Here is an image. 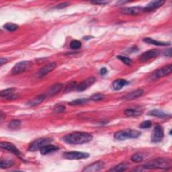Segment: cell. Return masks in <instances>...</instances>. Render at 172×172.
Segmentation results:
<instances>
[{"label":"cell","mask_w":172,"mask_h":172,"mask_svg":"<svg viewBox=\"0 0 172 172\" xmlns=\"http://www.w3.org/2000/svg\"><path fill=\"white\" fill-rule=\"evenodd\" d=\"M92 135L84 132H75L68 134L63 137L65 142L70 145H81L89 142L92 140Z\"/></svg>","instance_id":"1"},{"label":"cell","mask_w":172,"mask_h":172,"mask_svg":"<svg viewBox=\"0 0 172 172\" xmlns=\"http://www.w3.org/2000/svg\"><path fill=\"white\" fill-rule=\"evenodd\" d=\"M142 167L146 170H153V169H162L167 170L171 167V161L168 159L163 158H157L153 159L152 161L146 163Z\"/></svg>","instance_id":"2"},{"label":"cell","mask_w":172,"mask_h":172,"mask_svg":"<svg viewBox=\"0 0 172 172\" xmlns=\"http://www.w3.org/2000/svg\"><path fill=\"white\" fill-rule=\"evenodd\" d=\"M141 135V132L136 130L127 129L124 131H120L114 134V138L119 141H124L126 139L137 138Z\"/></svg>","instance_id":"3"},{"label":"cell","mask_w":172,"mask_h":172,"mask_svg":"<svg viewBox=\"0 0 172 172\" xmlns=\"http://www.w3.org/2000/svg\"><path fill=\"white\" fill-rule=\"evenodd\" d=\"M172 72V65L171 64H169L166 66H164L163 67L157 69L151 74V79L152 80H156L157 79L161 78L163 77L167 76Z\"/></svg>","instance_id":"4"},{"label":"cell","mask_w":172,"mask_h":172,"mask_svg":"<svg viewBox=\"0 0 172 172\" xmlns=\"http://www.w3.org/2000/svg\"><path fill=\"white\" fill-rule=\"evenodd\" d=\"M51 142L52 139L51 138H39V139H36L32 142L29 146L28 150L30 151H36L38 150H40V149L43 147L44 146L51 144Z\"/></svg>","instance_id":"5"},{"label":"cell","mask_w":172,"mask_h":172,"mask_svg":"<svg viewBox=\"0 0 172 172\" xmlns=\"http://www.w3.org/2000/svg\"><path fill=\"white\" fill-rule=\"evenodd\" d=\"M32 65V63L29 61H20L16 63L12 69V73L13 75H18L26 71Z\"/></svg>","instance_id":"6"},{"label":"cell","mask_w":172,"mask_h":172,"mask_svg":"<svg viewBox=\"0 0 172 172\" xmlns=\"http://www.w3.org/2000/svg\"><path fill=\"white\" fill-rule=\"evenodd\" d=\"M63 158L67 159H70V160H78V159H83L88 158L90 155L87 153L78 152V151H71L64 153Z\"/></svg>","instance_id":"7"},{"label":"cell","mask_w":172,"mask_h":172,"mask_svg":"<svg viewBox=\"0 0 172 172\" xmlns=\"http://www.w3.org/2000/svg\"><path fill=\"white\" fill-rule=\"evenodd\" d=\"M164 137V132L161 125L157 124L155 126L151 135V141L153 142H159L162 141Z\"/></svg>","instance_id":"8"},{"label":"cell","mask_w":172,"mask_h":172,"mask_svg":"<svg viewBox=\"0 0 172 172\" xmlns=\"http://www.w3.org/2000/svg\"><path fill=\"white\" fill-rule=\"evenodd\" d=\"M159 54H160V51H159V50H149V51L142 53L139 56V57H138V59L141 62H146L150 59H151V58L158 57Z\"/></svg>","instance_id":"9"},{"label":"cell","mask_w":172,"mask_h":172,"mask_svg":"<svg viewBox=\"0 0 172 172\" xmlns=\"http://www.w3.org/2000/svg\"><path fill=\"white\" fill-rule=\"evenodd\" d=\"M143 11V7L142 6H132L129 7H124L121 10V13L126 15H131V16H136L138 15Z\"/></svg>","instance_id":"10"},{"label":"cell","mask_w":172,"mask_h":172,"mask_svg":"<svg viewBox=\"0 0 172 172\" xmlns=\"http://www.w3.org/2000/svg\"><path fill=\"white\" fill-rule=\"evenodd\" d=\"M57 67V63L54 62L50 63L44 66L43 67H42L39 71L37 72L36 76L39 78H41L44 76H45L46 75L49 73L50 72H51L53 70L56 68Z\"/></svg>","instance_id":"11"},{"label":"cell","mask_w":172,"mask_h":172,"mask_svg":"<svg viewBox=\"0 0 172 172\" xmlns=\"http://www.w3.org/2000/svg\"><path fill=\"white\" fill-rule=\"evenodd\" d=\"M0 147L3 149H6L8 151L13 153L14 154L17 155L18 157L22 158V155H21L20 151L16 147V146L12 143L8 142H1L0 143Z\"/></svg>","instance_id":"12"},{"label":"cell","mask_w":172,"mask_h":172,"mask_svg":"<svg viewBox=\"0 0 172 172\" xmlns=\"http://www.w3.org/2000/svg\"><path fill=\"white\" fill-rule=\"evenodd\" d=\"M95 82V78L94 77H90L86 80L82 81L81 83L77 86L76 90L78 91H83L87 89L88 87H90L91 86H92Z\"/></svg>","instance_id":"13"},{"label":"cell","mask_w":172,"mask_h":172,"mask_svg":"<svg viewBox=\"0 0 172 172\" xmlns=\"http://www.w3.org/2000/svg\"><path fill=\"white\" fill-rule=\"evenodd\" d=\"M165 2L163 1V0H154V1L151 2L149 4H147L146 6L143 7V11L147 12L157 9V8L162 6Z\"/></svg>","instance_id":"14"},{"label":"cell","mask_w":172,"mask_h":172,"mask_svg":"<svg viewBox=\"0 0 172 172\" xmlns=\"http://www.w3.org/2000/svg\"><path fill=\"white\" fill-rule=\"evenodd\" d=\"M104 166V163L103 161H96L92 164L86 167L83 170V171L86 172H96L101 170Z\"/></svg>","instance_id":"15"},{"label":"cell","mask_w":172,"mask_h":172,"mask_svg":"<svg viewBox=\"0 0 172 172\" xmlns=\"http://www.w3.org/2000/svg\"><path fill=\"white\" fill-rule=\"evenodd\" d=\"M63 87V85L62 83H56V84H54L50 87L44 94L47 96V98L51 97V96L57 94L58 93H59L62 90Z\"/></svg>","instance_id":"16"},{"label":"cell","mask_w":172,"mask_h":172,"mask_svg":"<svg viewBox=\"0 0 172 172\" xmlns=\"http://www.w3.org/2000/svg\"><path fill=\"white\" fill-rule=\"evenodd\" d=\"M143 93H144V91L142 89H137L135 91L130 92V93L124 95V99L126 100H131L136 99L137 98L141 97V96L143 94Z\"/></svg>","instance_id":"17"},{"label":"cell","mask_w":172,"mask_h":172,"mask_svg":"<svg viewBox=\"0 0 172 172\" xmlns=\"http://www.w3.org/2000/svg\"><path fill=\"white\" fill-rule=\"evenodd\" d=\"M124 114L128 117H137L142 114V110L141 108L139 109L138 108H128L124 111Z\"/></svg>","instance_id":"18"},{"label":"cell","mask_w":172,"mask_h":172,"mask_svg":"<svg viewBox=\"0 0 172 172\" xmlns=\"http://www.w3.org/2000/svg\"><path fill=\"white\" fill-rule=\"evenodd\" d=\"M58 149V147H57L56 145L49 144L44 146L43 147H42L40 150V151L42 155H47L48 153H51L52 152L56 151Z\"/></svg>","instance_id":"19"},{"label":"cell","mask_w":172,"mask_h":172,"mask_svg":"<svg viewBox=\"0 0 172 172\" xmlns=\"http://www.w3.org/2000/svg\"><path fill=\"white\" fill-rule=\"evenodd\" d=\"M143 40L145 43H147V44H153L155 46H170L171 45L170 43H168V42H161V41H157L153 40L152 39H151V38H145L143 39Z\"/></svg>","instance_id":"20"},{"label":"cell","mask_w":172,"mask_h":172,"mask_svg":"<svg viewBox=\"0 0 172 172\" xmlns=\"http://www.w3.org/2000/svg\"><path fill=\"white\" fill-rule=\"evenodd\" d=\"M128 83L127 81L125 80V79H116L112 83V87L114 90H120L122 88L124 87Z\"/></svg>","instance_id":"21"},{"label":"cell","mask_w":172,"mask_h":172,"mask_svg":"<svg viewBox=\"0 0 172 172\" xmlns=\"http://www.w3.org/2000/svg\"><path fill=\"white\" fill-rule=\"evenodd\" d=\"M46 98H47V96L45 95V94H41L39 96H36L35 98L31 100V101L29 102L28 104L31 106H36V105L40 104L41 102H43Z\"/></svg>","instance_id":"22"},{"label":"cell","mask_w":172,"mask_h":172,"mask_svg":"<svg viewBox=\"0 0 172 172\" xmlns=\"http://www.w3.org/2000/svg\"><path fill=\"white\" fill-rule=\"evenodd\" d=\"M148 114L153 116L158 117V118H160V119H165V118H167V117H171V115H168L167 114H166V113L158 110H153L150 111Z\"/></svg>","instance_id":"23"},{"label":"cell","mask_w":172,"mask_h":172,"mask_svg":"<svg viewBox=\"0 0 172 172\" xmlns=\"http://www.w3.org/2000/svg\"><path fill=\"white\" fill-rule=\"evenodd\" d=\"M127 169V165L126 163H120V164H119L116 165L115 167H112V168L110 169L109 171H113V172H119V171H124Z\"/></svg>","instance_id":"24"},{"label":"cell","mask_w":172,"mask_h":172,"mask_svg":"<svg viewBox=\"0 0 172 172\" xmlns=\"http://www.w3.org/2000/svg\"><path fill=\"white\" fill-rule=\"evenodd\" d=\"M14 165V161L12 160H9V159H5L3 160L2 159L1 162H0V166H1L2 169H6L9 168Z\"/></svg>","instance_id":"25"},{"label":"cell","mask_w":172,"mask_h":172,"mask_svg":"<svg viewBox=\"0 0 172 172\" xmlns=\"http://www.w3.org/2000/svg\"><path fill=\"white\" fill-rule=\"evenodd\" d=\"M144 155L141 153H137L134 154L131 157V161L135 163H140L143 161Z\"/></svg>","instance_id":"26"},{"label":"cell","mask_w":172,"mask_h":172,"mask_svg":"<svg viewBox=\"0 0 172 172\" xmlns=\"http://www.w3.org/2000/svg\"><path fill=\"white\" fill-rule=\"evenodd\" d=\"M18 25L14 23H7L3 26V28L9 32H14L18 28Z\"/></svg>","instance_id":"27"},{"label":"cell","mask_w":172,"mask_h":172,"mask_svg":"<svg viewBox=\"0 0 172 172\" xmlns=\"http://www.w3.org/2000/svg\"><path fill=\"white\" fill-rule=\"evenodd\" d=\"M16 90V88H8V89L2 90L1 91V93H0V95H1V97L2 98H7V96L10 95L12 94H14V91Z\"/></svg>","instance_id":"28"},{"label":"cell","mask_w":172,"mask_h":172,"mask_svg":"<svg viewBox=\"0 0 172 172\" xmlns=\"http://www.w3.org/2000/svg\"><path fill=\"white\" fill-rule=\"evenodd\" d=\"M21 124V122L19 120H14L11 121L8 124V128L11 130L18 129Z\"/></svg>","instance_id":"29"},{"label":"cell","mask_w":172,"mask_h":172,"mask_svg":"<svg viewBox=\"0 0 172 172\" xmlns=\"http://www.w3.org/2000/svg\"><path fill=\"white\" fill-rule=\"evenodd\" d=\"M89 99L88 98H79L73 100V101L69 103L70 105H81V104H84L89 101Z\"/></svg>","instance_id":"30"},{"label":"cell","mask_w":172,"mask_h":172,"mask_svg":"<svg viewBox=\"0 0 172 172\" xmlns=\"http://www.w3.org/2000/svg\"><path fill=\"white\" fill-rule=\"evenodd\" d=\"M81 47V43L77 40H73L70 43V48L73 50H77Z\"/></svg>","instance_id":"31"},{"label":"cell","mask_w":172,"mask_h":172,"mask_svg":"<svg viewBox=\"0 0 172 172\" xmlns=\"http://www.w3.org/2000/svg\"><path fill=\"white\" fill-rule=\"evenodd\" d=\"M75 87H76V82H75V81H71L69 83H67V86H65V92H66V93H67V92H70L73 89H75Z\"/></svg>","instance_id":"32"},{"label":"cell","mask_w":172,"mask_h":172,"mask_svg":"<svg viewBox=\"0 0 172 172\" xmlns=\"http://www.w3.org/2000/svg\"><path fill=\"white\" fill-rule=\"evenodd\" d=\"M117 58L119 59L120 61H121L122 62H123L124 63L126 64L127 65H130L132 63V61H131V58H129L125 57V56L119 55V56L117 57Z\"/></svg>","instance_id":"33"},{"label":"cell","mask_w":172,"mask_h":172,"mask_svg":"<svg viewBox=\"0 0 172 172\" xmlns=\"http://www.w3.org/2000/svg\"><path fill=\"white\" fill-rule=\"evenodd\" d=\"M105 95L101 93H97L95 94L91 97V100H93V101H100V100H102L104 99Z\"/></svg>","instance_id":"34"},{"label":"cell","mask_w":172,"mask_h":172,"mask_svg":"<svg viewBox=\"0 0 172 172\" xmlns=\"http://www.w3.org/2000/svg\"><path fill=\"white\" fill-rule=\"evenodd\" d=\"M152 125V123L150 120H146L142 122V123L139 125V127L142 129L149 128Z\"/></svg>","instance_id":"35"},{"label":"cell","mask_w":172,"mask_h":172,"mask_svg":"<svg viewBox=\"0 0 172 172\" xmlns=\"http://www.w3.org/2000/svg\"><path fill=\"white\" fill-rule=\"evenodd\" d=\"M65 110V107L64 106H62V105L58 106L54 109V111L56 113H62V112H63Z\"/></svg>","instance_id":"36"},{"label":"cell","mask_w":172,"mask_h":172,"mask_svg":"<svg viewBox=\"0 0 172 172\" xmlns=\"http://www.w3.org/2000/svg\"><path fill=\"white\" fill-rule=\"evenodd\" d=\"M69 6V3L68 2H63V3H61L60 4H58V5H57L55 8H57V9H63V8L67 7Z\"/></svg>","instance_id":"37"},{"label":"cell","mask_w":172,"mask_h":172,"mask_svg":"<svg viewBox=\"0 0 172 172\" xmlns=\"http://www.w3.org/2000/svg\"><path fill=\"white\" fill-rule=\"evenodd\" d=\"M91 3L93 4H97V5H106V4H108L109 2L107 1H93L91 2Z\"/></svg>","instance_id":"38"},{"label":"cell","mask_w":172,"mask_h":172,"mask_svg":"<svg viewBox=\"0 0 172 172\" xmlns=\"http://www.w3.org/2000/svg\"><path fill=\"white\" fill-rule=\"evenodd\" d=\"M18 98V94H12L10 95L7 96V98H6L7 100H15L16 98Z\"/></svg>","instance_id":"39"},{"label":"cell","mask_w":172,"mask_h":172,"mask_svg":"<svg viewBox=\"0 0 172 172\" xmlns=\"http://www.w3.org/2000/svg\"><path fill=\"white\" fill-rule=\"evenodd\" d=\"M165 56H168V57H171V49H167L166 51L164 53Z\"/></svg>","instance_id":"40"},{"label":"cell","mask_w":172,"mask_h":172,"mask_svg":"<svg viewBox=\"0 0 172 172\" xmlns=\"http://www.w3.org/2000/svg\"><path fill=\"white\" fill-rule=\"evenodd\" d=\"M7 62V59L6 58H2L1 59H0V64L1 65H3L4 63H6Z\"/></svg>","instance_id":"41"},{"label":"cell","mask_w":172,"mask_h":172,"mask_svg":"<svg viewBox=\"0 0 172 172\" xmlns=\"http://www.w3.org/2000/svg\"><path fill=\"white\" fill-rule=\"evenodd\" d=\"M108 72V71L106 68H102L101 69V71H100V74H101L102 75H106Z\"/></svg>","instance_id":"42"},{"label":"cell","mask_w":172,"mask_h":172,"mask_svg":"<svg viewBox=\"0 0 172 172\" xmlns=\"http://www.w3.org/2000/svg\"><path fill=\"white\" fill-rule=\"evenodd\" d=\"M3 119V112H1V121H2Z\"/></svg>","instance_id":"43"}]
</instances>
